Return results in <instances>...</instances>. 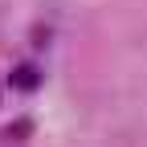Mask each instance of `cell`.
<instances>
[{"label":"cell","mask_w":147,"mask_h":147,"mask_svg":"<svg viewBox=\"0 0 147 147\" xmlns=\"http://www.w3.org/2000/svg\"><path fill=\"white\" fill-rule=\"evenodd\" d=\"M4 135H8V139L16 143V139H21V135H29V123H12V127H8V131H4Z\"/></svg>","instance_id":"2"},{"label":"cell","mask_w":147,"mask_h":147,"mask_svg":"<svg viewBox=\"0 0 147 147\" xmlns=\"http://www.w3.org/2000/svg\"><path fill=\"white\" fill-rule=\"evenodd\" d=\"M8 82H12L16 90H37V82H41V78H37V65H16Z\"/></svg>","instance_id":"1"}]
</instances>
